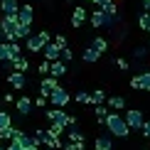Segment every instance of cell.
<instances>
[{
    "label": "cell",
    "instance_id": "1",
    "mask_svg": "<svg viewBox=\"0 0 150 150\" xmlns=\"http://www.w3.org/2000/svg\"><path fill=\"white\" fill-rule=\"evenodd\" d=\"M103 126L108 128V133H113L116 138H126V135L130 133V128L126 126L123 116H118V113H108V116H106V121H103Z\"/></svg>",
    "mask_w": 150,
    "mask_h": 150
},
{
    "label": "cell",
    "instance_id": "2",
    "mask_svg": "<svg viewBox=\"0 0 150 150\" xmlns=\"http://www.w3.org/2000/svg\"><path fill=\"white\" fill-rule=\"evenodd\" d=\"M17 15H3L0 17V35L5 37V42H17L15 40V30H17Z\"/></svg>",
    "mask_w": 150,
    "mask_h": 150
},
{
    "label": "cell",
    "instance_id": "3",
    "mask_svg": "<svg viewBox=\"0 0 150 150\" xmlns=\"http://www.w3.org/2000/svg\"><path fill=\"white\" fill-rule=\"evenodd\" d=\"M49 42H52L49 32H47V30H40L37 35H30V37H27V47H25V49H27V52H35V54H37V52H42V49H45Z\"/></svg>",
    "mask_w": 150,
    "mask_h": 150
},
{
    "label": "cell",
    "instance_id": "4",
    "mask_svg": "<svg viewBox=\"0 0 150 150\" xmlns=\"http://www.w3.org/2000/svg\"><path fill=\"white\" fill-rule=\"evenodd\" d=\"M47 118L52 121V126H59V128L74 126V118H71V116H67L62 108H49V111H47Z\"/></svg>",
    "mask_w": 150,
    "mask_h": 150
},
{
    "label": "cell",
    "instance_id": "5",
    "mask_svg": "<svg viewBox=\"0 0 150 150\" xmlns=\"http://www.w3.org/2000/svg\"><path fill=\"white\" fill-rule=\"evenodd\" d=\"M123 121H126V126H128V128L140 130V128H143V123H145V118H143V113H140L138 108H128V111H126V116H123Z\"/></svg>",
    "mask_w": 150,
    "mask_h": 150
},
{
    "label": "cell",
    "instance_id": "6",
    "mask_svg": "<svg viewBox=\"0 0 150 150\" xmlns=\"http://www.w3.org/2000/svg\"><path fill=\"white\" fill-rule=\"evenodd\" d=\"M49 101H52L54 108H64L67 103H69V91L67 89H62V86H57L52 93H49Z\"/></svg>",
    "mask_w": 150,
    "mask_h": 150
},
{
    "label": "cell",
    "instance_id": "7",
    "mask_svg": "<svg viewBox=\"0 0 150 150\" xmlns=\"http://www.w3.org/2000/svg\"><path fill=\"white\" fill-rule=\"evenodd\" d=\"M130 86L133 89H140V91H150V71H140L130 79Z\"/></svg>",
    "mask_w": 150,
    "mask_h": 150
},
{
    "label": "cell",
    "instance_id": "8",
    "mask_svg": "<svg viewBox=\"0 0 150 150\" xmlns=\"http://www.w3.org/2000/svg\"><path fill=\"white\" fill-rule=\"evenodd\" d=\"M35 20V8L32 5H20V10H17V22L20 25H32Z\"/></svg>",
    "mask_w": 150,
    "mask_h": 150
},
{
    "label": "cell",
    "instance_id": "9",
    "mask_svg": "<svg viewBox=\"0 0 150 150\" xmlns=\"http://www.w3.org/2000/svg\"><path fill=\"white\" fill-rule=\"evenodd\" d=\"M57 86H59V84H57V79H54V76H45V79L40 81V93H42L45 98H49V93L57 89Z\"/></svg>",
    "mask_w": 150,
    "mask_h": 150
},
{
    "label": "cell",
    "instance_id": "10",
    "mask_svg": "<svg viewBox=\"0 0 150 150\" xmlns=\"http://www.w3.org/2000/svg\"><path fill=\"white\" fill-rule=\"evenodd\" d=\"M103 15H106V27H111L116 20H118V8H116V3H108V5H103Z\"/></svg>",
    "mask_w": 150,
    "mask_h": 150
},
{
    "label": "cell",
    "instance_id": "11",
    "mask_svg": "<svg viewBox=\"0 0 150 150\" xmlns=\"http://www.w3.org/2000/svg\"><path fill=\"white\" fill-rule=\"evenodd\" d=\"M17 10H20L17 0H0V12L3 15H17Z\"/></svg>",
    "mask_w": 150,
    "mask_h": 150
},
{
    "label": "cell",
    "instance_id": "12",
    "mask_svg": "<svg viewBox=\"0 0 150 150\" xmlns=\"http://www.w3.org/2000/svg\"><path fill=\"white\" fill-rule=\"evenodd\" d=\"M42 52H45V59H47V62H57V59L62 57V47H57L54 42H49Z\"/></svg>",
    "mask_w": 150,
    "mask_h": 150
},
{
    "label": "cell",
    "instance_id": "13",
    "mask_svg": "<svg viewBox=\"0 0 150 150\" xmlns=\"http://www.w3.org/2000/svg\"><path fill=\"white\" fill-rule=\"evenodd\" d=\"M15 108H17V113H20V116H27L30 111H32V98H30V96H20V98H17V103H15Z\"/></svg>",
    "mask_w": 150,
    "mask_h": 150
},
{
    "label": "cell",
    "instance_id": "14",
    "mask_svg": "<svg viewBox=\"0 0 150 150\" xmlns=\"http://www.w3.org/2000/svg\"><path fill=\"white\" fill-rule=\"evenodd\" d=\"M67 74V62H52V67H49V76H54V79H59V76H64Z\"/></svg>",
    "mask_w": 150,
    "mask_h": 150
},
{
    "label": "cell",
    "instance_id": "15",
    "mask_svg": "<svg viewBox=\"0 0 150 150\" xmlns=\"http://www.w3.org/2000/svg\"><path fill=\"white\" fill-rule=\"evenodd\" d=\"M20 133H22V130H17L15 126L0 128V140H15V138H20Z\"/></svg>",
    "mask_w": 150,
    "mask_h": 150
},
{
    "label": "cell",
    "instance_id": "16",
    "mask_svg": "<svg viewBox=\"0 0 150 150\" xmlns=\"http://www.w3.org/2000/svg\"><path fill=\"white\" fill-rule=\"evenodd\" d=\"M8 81H10L12 89H25V84H27V81H25V74H20V71H12L8 76Z\"/></svg>",
    "mask_w": 150,
    "mask_h": 150
},
{
    "label": "cell",
    "instance_id": "17",
    "mask_svg": "<svg viewBox=\"0 0 150 150\" xmlns=\"http://www.w3.org/2000/svg\"><path fill=\"white\" fill-rule=\"evenodd\" d=\"M84 22H86V10H84V8H74V12H71V25H74V27H81Z\"/></svg>",
    "mask_w": 150,
    "mask_h": 150
},
{
    "label": "cell",
    "instance_id": "18",
    "mask_svg": "<svg viewBox=\"0 0 150 150\" xmlns=\"http://www.w3.org/2000/svg\"><path fill=\"white\" fill-rule=\"evenodd\" d=\"M89 22L93 25V27H106V15H103V10H93V15L89 17Z\"/></svg>",
    "mask_w": 150,
    "mask_h": 150
},
{
    "label": "cell",
    "instance_id": "19",
    "mask_svg": "<svg viewBox=\"0 0 150 150\" xmlns=\"http://www.w3.org/2000/svg\"><path fill=\"white\" fill-rule=\"evenodd\" d=\"M91 49H96V52L98 54H103L106 52V49H108V42H106L103 40V37H93V40H91V45H89Z\"/></svg>",
    "mask_w": 150,
    "mask_h": 150
},
{
    "label": "cell",
    "instance_id": "20",
    "mask_svg": "<svg viewBox=\"0 0 150 150\" xmlns=\"http://www.w3.org/2000/svg\"><path fill=\"white\" fill-rule=\"evenodd\" d=\"M106 103V91L103 89H93L91 93V106H103Z\"/></svg>",
    "mask_w": 150,
    "mask_h": 150
},
{
    "label": "cell",
    "instance_id": "21",
    "mask_svg": "<svg viewBox=\"0 0 150 150\" xmlns=\"http://www.w3.org/2000/svg\"><path fill=\"white\" fill-rule=\"evenodd\" d=\"M93 145H96V150H111L113 148V140H111L108 135H101V138H96Z\"/></svg>",
    "mask_w": 150,
    "mask_h": 150
},
{
    "label": "cell",
    "instance_id": "22",
    "mask_svg": "<svg viewBox=\"0 0 150 150\" xmlns=\"http://www.w3.org/2000/svg\"><path fill=\"white\" fill-rule=\"evenodd\" d=\"M32 35V25H17V30H15V40H20V37H27Z\"/></svg>",
    "mask_w": 150,
    "mask_h": 150
},
{
    "label": "cell",
    "instance_id": "23",
    "mask_svg": "<svg viewBox=\"0 0 150 150\" xmlns=\"http://www.w3.org/2000/svg\"><path fill=\"white\" fill-rule=\"evenodd\" d=\"M81 57H84V62H89V64H93V62H98V57H101V54H98L96 49L86 47V49H84V54H81Z\"/></svg>",
    "mask_w": 150,
    "mask_h": 150
},
{
    "label": "cell",
    "instance_id": "24",
    "mask_svg": "<svg viewBox=\"0 0 150 150\" xmlns=\"http://www.w3.org/2000/svg\"><path fill=\"white\" fill-rule=\"evenodd\" d=\"M106 103L111 108H126V98L123 96H111V98H106Z\"/></svg>",
    "mask_w": 150,
    "mask_h": 150
},
{
    "label": "cell",
    "instance_id": "25",
    "mask_svg": "<svg viewBox=\"0 0 150 150\" xmlns=\"http://www.w3.org/2000/svg\"><path fill=\"white\" fill-rule=\"evenodd\" d=\"M12 67H15V71H20V74H25V71L30 69V62L25 59V57H20V59H15V62H12Z\"/></svg>",
    "mask_w": 150,
    "mask_h": 150
},
{
    "label": "cell",
    "instance_id": "26",
    "mask_svg": "<svg viewBox=\"0 0 150 150\" xmlns=\"http://www.w3.org/2000/svg\"><path fill=\"white\" fill-rule=\"evenodd\" d=\"M20 57H22V47L17 45V42H10V62L20 59Z\"/></svg>",
    "mask_w": 150,
    "mask_h": 150
},
{
    "label": "cell",
    "instance_id": "27",
    "mask_svg": "<svg viewBox=\"0 0 150 150\" xmlns=\"http://www.w3.org/2000/svg\"><path fill=\"white\" fill-rule=\"evenodd\" d=\"M138 25H140V30H145V32L150 35V12H143V15L138 17Z\"/></svg>",
    "mask_w": 150,
    "mask_h": 150
},
{
    "label": "cell",
    "instance_id": "28",
    "mask_svg": "<svg viewBox=\"0 0 150 150\" xmlns=\"http://www.w3.org/2000/svg\"><path fill=\"white\" fill-rule=\"evenodd\" d=\"M93 113H96V118H98V123H101V126H103L106 116H108V108H106V106H93Z\"/></svg>",
    "mask_w": 150,
    "mask_h": 150
},
{
    "label": "cell",
    "instance_id": "29",
    "mask_svg": "<svg viewBox=\"0 0 150 150\" xmlns=\"http://www.w3.org/2000/svg\"><path fill=\"white\" fill-rule=\"evenodd\" d=\"M0 62H10V42H0Z\"/></svg>",
    "mask_w": 150,
    "mask_h": 150
},
{
    "label": "cell",
    "instance_id": "30",
    "mask_svg": "<svg viewBox=\"0 0 150 150\" xmlns=\"http://www.w3.org/2000/svg\"><path fill=\"white\" fill-rule=\"evenodd\" d=\"M49 67H52V62H47V59H45L40 67H37V74H40L42 79H45V76H49Z\"/></svg>",
    "mask_w": 150,
    "mask_h": 150
},
{
    "label": "cell",
    "instance_id": "31",
    "mask_svg": "<svg viewBox=\"0 0 150 150\" xmlns=\"http://www.w3.org/2000/svg\"><path fill=\"white\" fill-rule=\"evenodd\" d=\"M69 143H84V135H81L76 128H71L69 130Z\"/></svg>",
    "mask_w": 150,
    "mask_h": 150
},
{
    "label": "cell",
    "instance_id": "32",
    "mask_svg": "<svg viewBox=\"0 0 150 150\" xmlns=\"http://www.w3.org/2000/svg\"><path fill=\"white\" fill-rule=\"evenodd\" d=\"M8 126H12V118H10V113L0 111V128H8Z\"/></svg>",
    "mask_w": 150,
    "mask_h": 150
},
{
    "label": "cell",
    "instance_id": "33",
    "mask_svg": "<svg viewBox=\"0 0 150 150\" xmlns=\"http://www.w3.org/2000/svg\"><path fill=\"white\" fill-rule=\"evenodd\" d=\"M76 101H79V103H91V93L79 91V93H76Z\"/></svg>",
    "mask_w": 150,
    "mask_h": 150
},
{
    "label": "cell",
    "instance_id": "34",
    "mask_svg": "<svg viewBox=\"0 0 150 150\" xmlns=\"http://www.w3.org/2000/svg\"><path fill=\"white\" fill-rule=\"evenodd\" d=\"M148 49H150V47H135V52H133V57H135V59H145V54H148Z\"/></svg>",
    "mask_w": 150,
    "mask_h": 150
},
{
    "label": "cell",
    "instance_id": "35",
    "mask_svg": "<svg viewBox=\"0 0 150 150\" xmlns=\"http://www.w3.org/2000/svg\"><path fill=\"white\" fill-rule=\"evenodd\" d=\"M62 59H64V62H71V59H74V52H71L69 47H64V49H62Z\"/></svg>",
    "mask_w": 150,
    "mask_h": 150
},
{
    "label": "cell",
    "instance_id": "36",
    "mask_svg": "<svg viewBox=\"0 0 150 150\" xmlns=\"http://www.w3.org/2000/svg\"><path fill=\"white\" fill-rule=\"evenodd\" d=\"M54 45L64 49V47H67V37H64V35H57V37H54Z\"/></svg>",
    "mask_w": 150,
    "mask_h": 150
},
{
    "label": "cell",
    "instance_id": "37",
    "mask_svg": "<svg viewBox=\"0 0 150 150\" xmlns=\"http://www.w3.org/2000/svg\"><path fill=\"white\" fill-rule=\"evenodd\" d=\"M64 150H84V143H67Z\"/></svg>",
    "mask_w": 150,
    "mask_h": 150
},
{
    "label": "cell",
    "instance_id": "38",
    "mask_svg": "<svg viewBox=\"0 0 150 150\" xmlns=\"http://www.w3.org/2000/svg\"><path fill=\"white\" fill-rule=\"evenodd\" d=\"M5 150H25V148H22V143H20V140H10V145L5 148Z\"/></svg>",
    "mask_w": 150,
    "mask_h": 150
},
{
    "label": "cell",
    "instance_id": "39",
    "mask_svg": "<svg viewBox=\"0 0 150 150\" xmlns=\"http://www.w3.org/2000/svg\"><path fill=\"white\" fill-rule=\"evenodd\" d=\"M116 67H118V69H123V71H126L130 64H128V59H116Z\"/></svg>",
    "mask_w": 150,
    "mask_h": 150
},
{
    "label": "cell",
    "instance_id": "40",
    "mask_svg": "<svg viewBox=\"0 0 150 150\" xmlns=\"http://www.w3.org/2000/svg\"><path fill=\"white\" fill-rule=\"evenodd\" d=\"M143 135H145V138H150V121H145V123H143Z\"/></svg>",
    "mask_w": 150,
    "mask_h": 150
},
{
    "label": "cell",
    "instance_id": "41",
    "mask_svg": "<svg viewBox=\"0 0 150 150\" xmlns=\"http://www.w3.org/2000/svg\"><path fill=\"white\" fill-rule=\"evenodd\" d=\"M47 130H52L54 135H62V133H64V128H59V126H52V128H47Z\"/></svg>",
    "mask_w": 150,
    "mask_h": 150
},
{
    "label": "cell",
    "instance_id": "42",
    "mask_svg": "<svg viewBox=\"0 0 150 150\" xmlns=\"http://www.w3.org/2000/svg\"><path fill=\"white\" fill-rule=\"evenodd\" d=\"M89 3H93V5H98V8H103V5H108L111 0H89Z\"/></svg>",
    "mask_w": 150,
    "mask_h": 150
},
{
    "label": "cell",
    "instance_id": "43",
    "mask_svg": "<svg viewBox=\"0 0 150 150\" xmlns=\"http://www.w3.org/2000/svg\"><path fill=\"white\" fill-rule=\"evenodd\" d=\"M143 10H145V12H150V0H143Z\"/></svg>",
    "mask_w": 150,
    "mask_h": 150
},
{
    "label": "cell",
    "instance_id": "44",
    "mask_svg": "<svg viewBox=\"0 0 150 150\" xmlns=\"http://www.w3.org/2000/svg\"><path fill=\"white\" fill-rule=\"evenodd\" d=\"M30 150H40V148H30Z\"/></svg>",
    "mask_w": 150,
    "mask_h": 150
},
{
    "label": "cell",
    "instance_id": "45",
    "mask_svg": "<svg viewBox=\"0 0 150 150\" xmlns=\"http://www.w3.org/2000/svg\"><path fill=\"white\" fill-rule=\"evenodd\" d=\"M148 47H150V37H148Z\"/></svg>",
    "mask_w": 150,
    "mask_h": 150
},
{
    "label": "cell",
    "instance_id": "46",
    "mask_svg": "<svg viewBox=\"0 0 150 150\" xmlns=\"http://www.w3.org/2000/svg\"><path fill=\"white\" fill-rule=\"evenodd\" d=\"M0 150H3V143H0Z\"/></svg>",
    "mask_w": 150,
    "mask_h": 150
}]
</instances>
